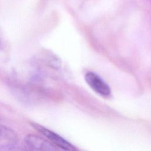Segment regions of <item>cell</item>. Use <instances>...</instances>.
I'll return each mask as SVG.
<instances>
[{"instance_id": "7a4b0ae2", "label": "cell", "mask_w": 151, "mask_h": 151, "mask_svg": "<svg viewBox=\"0 0 151 151\" xmlns=\"http://www.w3.org/2000/svg\"><path fill=\"white\" fill-rule=\"evenodd\" d=\"M85 80L91 88L102 96H108L111 93V89L108 84L97 74L88 72L85 76Z\"/></svg>"}, {"instance_id": "277c9868", "label": "cell", "mask_w": 151, "mask_h": 151, "mask_svg": "<svg viewBox=\"0 0 151 151\" xmlns=\"http://www.w3.org/2000/svg\"><path fill=\"white\" fill-rule=\"evenodd\" d=\"M24 142L26 147L32 150H52L54 146L44 138L32 134L25 136Z\"/></svg>"}, {"instance_id": "3957f363", "label": "cell", "mask_w": 151, "mask_h": 151, "mask_svg": "<svg viewBox=\"0 0 151 151\" xmlns=\"http://www.w3.org/2000/svg\"><path fill=\"white\" fill-rule=\"evenodd\" d=\"M18 141V136L13 130L0 124V150L14 149Z\"/></svg>"}, {"instance_id": "6da1fadb", "label": "cell", "mask_w": 151, "mask_h": 151, "mask_svg": "<svg viewBox=\"0 0 151 151\" xmlns=\"http://www.w3.org/2000/svg\"><path fill=\"white\" fill-rule=\"evenodd\" d=\"M31 124L32 126L36 129L37 131L40 132L42 135L45 136L52 144L61 148L65 150H74L75 147L68 142L65 140L62 137L59 136L55 132L42 126L40 124L35 122H31Z\"/></svg>"}]
</instances>
